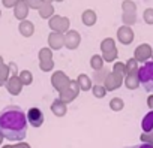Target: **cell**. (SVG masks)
Segmentation results:
<instances>
[{
	"label": "cell",
	"mask_w": 153,
	"mask_h": 148,
	"mask_svg": "<svg viewBox=\"0 0 153 148\" xmlns=\"http://www.w3.org/2000/svg\"><path fill=\"white\" fill-rule=\"evenodd\" d=\"M5 87H6V90H8L9 94H12V96H18V94L21 93V90H23L24 85L21 84V81H20L18 77H11V78L6 81Z\"/></svg>",
	"instance_id": "9c48e42d"
},
{
	"label": "cell",
	"mask_w": 153,
	"mask_h": 148,
	"mask_svg": "<svg viewBox=\"0 0 153 148\" xmlns=\"http://www.w3.org/2000/svg\"><path fill=\"white\" fill-rule=\"evenodd\" d=\"M125 72L128 73V75H137L138 72V64H137V60H129L125 66Z\"/></svg>",
	"instance_id": "d4e9b609"
},
{
	"label": "cell",
	"mask_w": 153,
	"mask_h": 148,
	"mask_svg": "<svg viewBox=\"0 0 153 148\" xmlns=\"http://www.w3.org/2000/svg\"><path fill=\"white\" fill-rule=\"evenodd\" d=\"M90 66H92L93 70L102 69V67H104V58H102V55H98V54L92 55V58H90Z\"/></svg>",
	"instance_id": "603a6c76"
},
{
	"label": "cell",
	"mask_w": 153,
	"mask_h": 148,
	"mask_svg": "<svg viewBox=\"0 0 153 148\" xmlns=\"http://www.w3.org/2000/svg\"><path fill=\"white\" fill-rule=\"evenodd\" d=\"M51 111H53L54 115H57V117H63V115L66 114L68 108H66V105H65L60 99H56V100L51 103Z\"/></svg>",
	"instance_id": "ac0fdd59"
},
{
	"label": "cell",
	"mask_w": 153,
	"mask_h": 148,
	"mask_svg": "<svg viewBox=\"0 0 153 148\" xmlns=\"http://www.w3.org/2000/svg\"><path fill=\"white\" fill-rule=\"evenodd\" d=\"M8 80H9V69L8 64H3L0 66V85H5Z\"/></svg>",
	"instance_id": "484cf974"
},
{
	"label": "cell",
	"mask_w": 153,
	"mask_h": 148,
	"mask_svg": "<svg viewBox=\"0 0 153 148\" xmlns=\"http://www.w3.org/2000/svg\"><path fill=\"white\" fill-rule=\"evenodd\" d=\"M135 21V15L134 14H125L123 15V23L128 26V24H132Z\"/></svg>",
	"instance_id": "e575fe53"
},
{
	"label": "cell",
	"mask_w": 153,
	"mask_h": 148,
	"mask_svg": "<svg viewBox=\"0 0 153 148\" xmlns=\"http://www.w3.org/2000/svg\"><path fill=\"white\" fill-rule=\"evenodd\" d=\"M113 73L119 78V80H123V75H125V64H122V63H116L114 64V67H113Z\"/></svg>",
	"instance_id": "f1b7e54d"
},
{
	"label": "cell",
	"mask_w": 153,
	"mask_h": 148,
	"mask_svg": "<svg viewBox=\"0 0 153 148\" xmlns=\"http://www.w3.org/2000/svg\"><path fill=\"white\" fill-rule=\"evenodd\" d=\"M117 38H119V40H120L122 43L128 45V43H131L132 39H134V32H132L128 26H123V27H120V29L117 30Z\"/></svg>",
	"instance_id": "7c38bea8"
},
{
	"label": "cell",
	"mask_w": 153,
	"mask_h": 148,
	"mask_svg": "<svg viewBox=\"0 0 153 148\" xmlns=\"http://www.w3.org/2000/svg\"><path fill=\"white\" fill-rule=\"evenodd\" d=\"M138 84H140V81H138V77L137 75H128L126 77V87L128 88L134 90V88L138 87Z\"/></svg>",
	"instance_id": "83f0119b"
},
{
	"label": "cell",
	"mask_w": 153,
	"mask_h": 148,
	"mask_svg": "<svg viewBox=\"0 0 153 148\" xmlns=\"http://www.w3.org/2000/svg\"><path fill=\"white\" fill-rule=\"evenodd\" d=\"M80 43H81V35L76 30H69L68 33H65V46L68 49L78 48Z\"/></svg>",
	"instance_id": "52a82bcc"
},
{
	"label": "cell",
	"mask_w": 153,
	"mask_h": 148,
	"mask_svg": "<svg viewBox=\"0 0 153 148\" xmlns=\"http://www.w3.org/2000/svg\"><path fill=\"white\" fill-rule=\"evenodd\" d=\"M110 108H111L113 111H120V109L123 108V100H122L120 97H113V99L110 100Z\"/></svg>",
	"instance_id": "f546056e"
},
{
	"label": "cell",
	"mask_w": 153,
	"mask_h": 148,
	"mask_svg": "<svg viewBox=\"0 0 153 148\" xmlns=\"http://www.w3.org/2000/svg\"><path fill=\"white\" fill-rule=\"evenodd\" d=\"M3 64H5V63H3V57L0 55V66H3Z\"/></svg>",
	"instance_id": "ab89813d"
},
{
	"label": "cell",
	"mask_w": 153,
	"mask_h": 148,
	"mask_svg": "<svg viewBox=\"0 0 153 148\" xmlns=\"http://www.w3.org/2000/svg\"><path fill=\"white\" fill-rule=\"evenodd\" d=\"M76 84H78L80 90H90L92 88V78H89L86 73H81V75H78V78H76Z\"/></svg>",
	"instance_id": "ffe728a7"
},
{
	"label": "cell",
	"mask_w": 153,
	"mask_h": 148,
	"mask_svg": "<svg viewBox=\"0 0 153 148\" xmlns=\"http://www.w3.org/2000/svg\"><path fill=\"white\" fill-rule=\"evenodd\" d=\"M120 84H122V80H119L113 72H110L108 77H107V80H105V82H104V87L107 88V91H113V90L119 88Z\"/></svg>",
	"instance_id": "4fadbf2b"
},
{
	"label": "cell",
	"mask_w": 153,
	"mask_h": 148,
	"mask_svg": "<svg viewBox=\"0 0 153 148\" xmlns=\"http://www.w3.org/2000/svg\"><path fill=\"white\" fill-rule=\"evenodd\" d=\"M2 139H3V136H2V133H0V142H2Z\"/></svg>",
	"instance_id": "b9f144b4"
},
{
	"label": "cell",
	"mask_w": 153,
	"mask_h": 148,
	"mask_svg": "<svg viewBox=\"0 0 153 148\" xmlns=\"http://www.w3.org/2000/svg\"><path fill=\"white\" fill-rule=\"evenodd\" d=\"M53 2H63V0H53Z\"/></svg>",
	"instance_id": "7bdbcfd3"
},
{
	"label": "cell",
	"mask_w": 153,
	"mask_h": 148,
	"mask_svg": "<svg viewBox=\"0 0 153 148\" xmlns=\"http://www.w3.org/2000/svg\"><path fill=\"white\" fill-rule=\"evenodd\" d=\"M48 60H53V49L42 48L39 51V61H48Z\"/></svg>",
	"instance_id": "4316f807"
},
{
	"label": "cell",
	"mask_w": 153,
	"mask_h": 148,
	"mask_svg": "<svg viewBox=\"0 0 153 148\" xmlns=\"http://www.w3.org/2000/svg\"><path fill=\"white\" fill-rule=\"evenodd\" d=\"M123 12L125 14H134L135 12V5L131 2V0H125L123 2Z\"/></svg>",
	"instance_id": "1f68e13d"
},
{
	"label": "cell",
	"mask_w": 153,
	"mask_h": 148,
	"mask_svg": "<svg viewBox=\"0 0 153 148\" xmlns=\"http://www.w3.org/2000/svg\"><path fill=\"white\" fill-rule=\"evenodd\" d=\"M24 2L27 3V6L30 9H39L42 5V0H24Z\"/></svg>",
	"instance_id": "d6a6232c"
},
{
	"label": "cell",
	"mask_w": 153,
	"mask_h": 148,
	"mask_svg": "<svg viewBox=\"0 0 153 148\" xmlns=\"http://www.w3.org/2000/svg\"><path fill=\"white\" fill-rule=\"evenodd\" d=\"M38 12H39L41 18L48 20V18H51V17L54 15V6H53L51 3H42L41 8L38 9Z\"/></svg>",
	"instance_id": "d6986e66"
},
{
	"label": "cell",
	"mask_w": 153,
	"mask_h": 148,
	"mask_svg": "<svg viewBox=\"0 0 153 148\" xmlns=\"http://www.w3.org/2000/svg\"><path fill=\"white\" fill-rule=\"evenodd\" d=\"M125 148H153V144H138V145H132V147H125Z\"/></svg>",
	"instance_id": "74e56055"
},
{
	"label": "cell",
	"mask_w": 153,
	"mask_h": 148,
	"mask_svg": "<svg viewBox=\"0 0 153 148\" xmlns=\"http://www.w3.org/2000/svg\"><path fill=\"white\" fill-rule=\"evenodd\" d=\"M60 96H59V99L66 105V103H71L72 100H75L76 97H78V94H80V87H78V84H76V81H71V85L65 90V91H62V93H59Z\"/></svg>",
	"instance_id": "8992f818"
},
{
	"label": "cell",
	"mask_w": 153,
	"mask_h": 148,
	"mask_svg": "<svg viewBox=\"0 0 153 148\" xmlns=\"http://www.w3.org/2000/svg\"><path fill=\"white\" fill-rule=\"evenodd\" d=\"M27 117L20 106L9 105L0 112V133L9 141H23L27 135Z\"/></svg>",
	"instance_id": "6da1fadb"
},
{
	"label": "cell",
	"mask_w": 153,
	"mask_h": 148,
	"mask_svg": "<svg viewBox=\"0 0 153 148\" xmlns=\"http://www.w3.org/2000/svg\"><path fill=\"white\" fill-rule=\"evenodd\" d=\"M26 117H27V123H30L33 127H41L44 123V114L39 108H30Z\"/></svg>",
	"instance_id": "ba28073f"
},
{
	"label": "cell",
	"mask_w": 153,
	"mask_h": 148,
	"mask_svg": "<svg viewBox=\"0 0 153 148\" xmlns=\"http://www.w3.org/2000/svg\"><path fill=\"white\" fill-rule=\"evenodd\" d=\"M48 45L50 49H60L62 46H65V35L51 32V35L48 36Z\"/></svg>",
	"instance_id": "30bf717a"
},
{
	"label": "cell",
	"mask_w": 153,
	"mask_h": 148,
	"mask_svg": "<svg viewBox=\"0 0 153 148\" xmlns=\"http://www.w3.org/2000/svg\"><path fill=\"white\" fill-rule=\"evenodd\" d=\"M0 17H2V11H0Z\"/></svg>",
	"instance_id": "ee69618b"
},
{
	"label": "cell",
	"mask_w": 153,
	"mask_h": 148,
	"mask_svg": "<svg viewBox=\"0 0 153 148\" xmlns=\"http://www.w3.org/2000/svg\"><path fill=\"white\" fill-rule=\"evenodd\" d=\"M53 0H42V3H51Z\"/></svg>",
	"instance_id": "60d3db41"
},
{
	"label": "cell",
	"mask_w": 153,
	"mask_h": 148,
	"mask_svg": "<svg viewBox=\"0 0 153 148\" xmlns=\"http://www.w3.org/2000/svg\"><path fill=\"white\" fill-rule=\"evenodd\" d=\"M92 93H93V96H95L96 99H102V97H105V94H107V88H105L104 85L95 84V85H92Z\"/></svg>",
	"instance_id": "cb8c5ba5"
},
{
	"label": "cell",
	"mask_w": 153,
	"mask_h": 148,
	"mask_svg": "<svg viewBox=\"0 0 153 148\" xmlns=\"http://www.w3.org/2000/svg\"><path fill=\"white\" fill-rule=\"evenodd\" d=\"M96 20H98V15H96V12L92 11V9L84 11L83 15H81V21L84 23V26H89V27L93 26V24H96Z\"/></svg>",
	"instance_id": "2e32d148"
},
{
	"label": "cell",
	"mask_w": 153,
	"mask_h": 148,
	"mask_svg": "<svg viewBox=\"0 0 153 148\" xmlns=\"http://www.w3.org/2000/svg\"><path fill=\"white\" fill-rule=\"evenodd\" d=\"M141 127H143V130H144L146 133L153 132V111H150L149 114L144 115V118H143V121H141Z\"/></svg>",
	"instance_id": "44dd1931"
},
{
	"label": "cell",
	"mask_w": 153,
	"mask_h": 148,
	"mask_svg": "<svg viewBox=\"0 0 153 148\" xmlns=\"http://www.w3.org/2000/svg\"><path fill=\"white\" fill-rule=\"evenodd\" d=\"M108 73H110V70H108L107 67H102V69H99V70H95L92 81H95V84L104 85V82H105V80H107V77H108Z\"/></svg>",
	"instance_id": "9a60e30c"
},
{
	"label": "cell",
	"mask_w": 153,
	"mask_h": 148,
	"mask_svg": "<svg viewBox=\"0 0 153 148\" xmlns=\"http://www.w3.org/2000/svg\"><path fill=\"white\" fill-rule=\"evenodd\" d=\"M101 51H102V58L105 61H114L117 58V49L111 38H107L101 42Z\"/></svg>",
	"instance_id": "277c9868"
},
{
	"label": "cell",
	"mask_w": 153,
	"mask_h": 148,
	"mask_svg": "<svg viewBox=\"0 0 153 148\" xmlns=\"http://www.w3.org/2000/svg\"><path fill=\"white\" fill-rule=\"evenodd\" d=\"M144 20L147 23H153V9H147L144 12Z\"/></svg>",
	"instance_id": "8d00e7d4"
},
{
	"label": "cell",
	"mask_w": 153,
	"mask_h": 148,
	"mask_svg": "<svg viewBox=\"0 0 153 148\" xmlns=\"http://www.w3.org/2000/svg\"><path fill=\"white\" fill-rule=\"evenodd\" d=\"M50 29L56 33H68L69 32V18L68 17H60V15H53L50 18Z\"/></svg>",
	"instance_id": "3957f363"
},
{
	"label": "cell",
	"mask_w": 153,
	"mask_h": 148,
	"mask_svg": "<svg viewBox=\"0 0 153 148\" xmlns=\"http://www.w3.org/2000/svg\"><path fill=\"white\" fill-rule=\"evenodd\" d=\"M51 84H53V87H54L59 93H62V91H65V90L71 85V80L68 78V75H66L65 72L57 70V72L53 73V77H51Z\"/></svg>",
	"instance_id": "5b68a950"
},
{
	"label": "cell",
	"mask_w": 153,
	"mask_h": 148,
	"mask_svg": "<svg viewBox=\"0 0 153 148\" xmlns=\"http://www.w3.org/2000/svg\"><path fill=\"white\" fill-rule=\"evenodd\" d=\"M18 78H20V81H21L23 85H30V84L33 82V75H32L30 70H23V72H20Z\"/></svg>",
	"instance_id": "7402d4cb"
},
{
	"label": "cell",
	"mask_w": 153,
	"mask_h": 148,
	"mask_svg": "<svg viewBox=\"0 0 153 148\" xmlns=\"http://www.w3.org/2000/svg\"><path fill=\"white\" fill-rule=\"evenodd\" d=\"M53 67H54V61H53V60L41 61V63H39V69H41L42 72H50V70H53Z\"/></svg>",
	"instance_id": "4dcf8cb0"
},
{
	"label": "cell",
	"mask_w": 153,
	"mask_h": 148,
	"mask_svg": "<svg viewBox=\"0 0 153 148\" xmlns=\"http://www.w3.org/2000/svg\"><path fill=\"white\" fill-rule=\"evenodd\" d=\"M137 77L147 91H153V60H147L141 67H138Z\"/></svg>",
	"instance_id": "7a4b0ae2"
},
{
	"label": "cell",
	"mask_w": 153,
	"mask_h": 148,
	"mask_svg": "<svg viewBox=\"0 0 153 148\" xmlns=\"http://www.w3.org/2000/svg\"><path fill=\"white\" fill-rule=\"evenodd\" d=\"M8 69H9V78L11 77H18V67H17V63L11 61L8 64Z\"/></svg>",
	"instance_id": "836d02e7"
},
{
	"label": "cell",
	"mask_w": 153,
	"mask_h": 148,
	"mask_svg": "<svg viewBox=\"0 0 153 148\" xmlns=\"http://www.w3.org/2000/svg\"><path fill=\"white\" fill-rule=\"evenodd\" d=\"M18 30H20L21 36H24V38H30V36L35 33V26H33V23H32V21L24 20V21H21V23H20Z\"/></svg>",
	"instance_id": "5bb4252c"
},
{
	"label": "cell",
	"mask_w": 153,
	"mask_h": 148,
	"mask_svg": "<svg viewBox=\"0 0 153 148\" xmlns=\"http://www.w3.org/2000/svg\"><path fill=\"white\" fill-rule=\"evenodd\" d=\"M29 6H27V3L24 2V0H20V2L17 3V6L14 8V15H15V18H18L20 21H24L26 18H27V15H29Z\"/></svg>",
	"instance_id": "8fae6325"
},
{
	"label": "cell",
	"mask_w": 153,
	"mask_h": 148,
	"mask_svg": "<svg viewBox=\"0 0 153 148\" xmlns=\"http://www.w3.org/2000/svg\"><path fill=\"white\" fill-rule=\"evenodd\" d=\"M150 54H152L150 46H149V45H141V46H138L137 51H135V58L140 60V61H147V58L150 57Z\"/></svg>",
	"instance_id": "e0dca14e"
},
{
	"label": "cell",
	"mask_w": 153,
	"mask_h": 148,
	"mask_svg": "<svg viewBox=\"0 0 153 148\" xmlns=\"http://www.w3.org/2000/svg\"><path fill=\"white\" fill-rule=\"evenodd\" d=\"M149 106L153 109V96H152V97H149Z\"/></svg>",
	"instance_id": "f35d334b"
},
{
	"label": "cell",
	"mask_w": 153,
	"mask_h": 148,
	"mask_svg": "<svg viewBox=\"0 0 153 148\" xmlns=\"http://www.w3.org/2000/svg\"><path fill=\"white\" fill-rule=\"evenodd\" d=\"M18 2H20V0H2V3H3L5 8H12V6L15 8Z\"/></svg>",
	"instance_id": "d590c367"
}]
</instances>
